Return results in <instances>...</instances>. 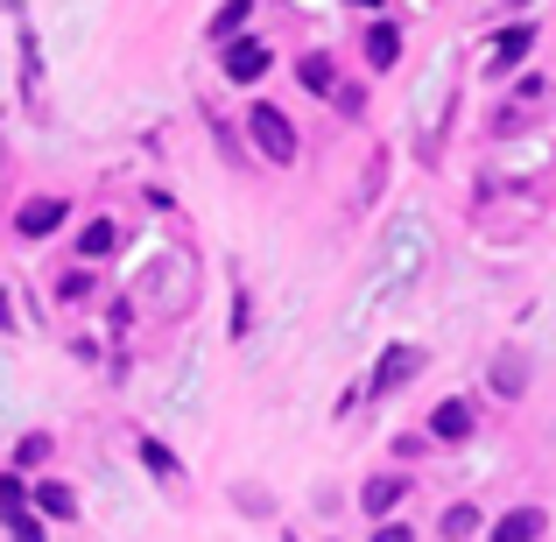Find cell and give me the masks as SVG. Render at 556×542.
Instances as JSON below:
<instances>
[{
	"label": "cell",
	"instance_id": "3957f363",
	"mask_svg": "<svg viewBox=\"0 0 556 542\" xmlns=\"http://www.w3.org/2000/svg\"><path fill=\"white\" fill-rule=\"evenodd\" d=\"M56 226H64V198H28L22 212H14V232H22V240H50Z\"/></svg>",
	"mask_w": 556,
	"mask_h": 542
},
{
	"label": "cell",
	"instance_id": "44dd1931",
	"mask_svg": "<svg viewBox=\"0 0 556 542\" xmlns=\"http://www.w3.org/2000/svg\"><path fill=\"white\" fill-rule=\"evenodd\" d=\"M282 542H289V535H282Z\"/></svg>",
	"mask_w": 556,
	"mask_h": 542
},
{
	"label": "cell",
	"instance_id": "52a82bcc",
	"mask_svg": "<svg viewBox=\"0 0 556 542\" xmlns=\"http://www.w3.org/2000/svg\"><path fill=\"white\" fill-rule=\"evenodd\" d=\"M394 56H402V28H394V22H374L367 28V64L374 71H394Z\"/></svg>",
	"mask_w": 556,
	"mask_h": 542
},
{
	"label": "cell",
	"instance_id": "ffe728a7",
	"mask_svg": "<svg viewBox=\"0 0 556 542\" xmlns=\"http://www.w3.org/2000/svg\"><path fill=\"white\" fill-rule=\"evenodd\" d=\"M374 542H416V535H408L402 521H380V529H374Z\"/></svg>",
	"mask_w": 556,
	"mask_h": 542
},
{
	"label": "cell",
	"instance_id": "8992f818",
	"mask_svg": "<svg viewBox=\"0 0 556 542\" xmlns=\"http://www.w3.org/2000/svg\"><path fill=\"white\" fill-rule=\"evenodd\" d=\"M549 521H543V507H515V515H501L493 521V542H535Z\"/></svg>",
	"mask_w": 556,
	"mask_h": 542
},
{
	"label": "cell",
	"instance_id": "9c48e42d",
	"mask_svg": "<svg viewBox=\"0 0 556 542\" xmlns=\"http://www.w3.org/2000/svg\"><path fill=\"white\" fill-rule=\"evenodd\" d=\"M402 493H408V479L380 472V479H367V493H359V507H367V515H388V507H402Z\"/></svg>",
	"mask_w": 556,
	"mask_h": 542
},
{
	"label": "cell",
	"instance_id": "ac0fdd59",
	"mask_svg": "<svg viewBox=\"0 0 556 542\" xmlns=\"http://www.w3.org/2000/svg\"><path fill=\"white\" fill-rule=\"evenodd\" d=\"M50 458V437H22V451H14V465H42Z\"/></svg>",
	"mask_w": 556,
	"mask_h": 542
},
{
	"label": "cell",
	"instance_id": "277c9868",
	"mask_svg": "<svg viewBox=\"0 0 556 542\" xmlns=\"http://www.w3.org/2000/svg\"><path fill=\"white\" fill-rule=\"evenodd\" d=\"M430 437H437V444H465V437H472V408H465L458 394H451V402H437L430 408Z\"/></svg>",
	"mask_w": 556,
	"mask_h": 542
},
{
	"label": "cell",
	"instance_id": "ba28073f",
	"mask_svg": "<svg viewBox=\"0 0 556 542\" xmlns=\"http://www.w3.org/2000/svg\"><path fill=\"white\" fill-rule=\"evenodd\" d=\"M296 78L311 85L317 99H339V71H331V56H325V50H311V56H303V64H296Z\"/></svg>",
	"mask_w": 556,
	"mask_h": 542
},
{
	"label": "cell",
	"instance_id": "8fae6325",
	"mask_svg": "<svg viewBox=\"0 0 556 542\" xmlns=\"http://www.w3.org/2000/svg\"><path fill=\"white\" fill-rule=\"evenodd\" d=\"M529 50H535V28H507V36L493 42V71H515Z\"/></svg>",
	"mask_w": 556,
	"mask_h": 542
},
{
	"label": "cell",
	"instance_id": "5bb4252c",
	"mask_svg": "<svg viewBox=\"0 0 556 542\" xmlns=\"http://www.w3.org/2000/svg\"><path fill=\"white\" fill-rule=\"evenodd\" d=\"M437 529H444L451 542H458V535H472V529H479V507H472V501H451V507H444V521H437Z\"/></svg>",
	"mask_w": 556,
	"mask_h": 542
},
{
	"label": "cell",
	"instance_id": "7a4b0ae2",
	"mask_svg": "<svg viewBox=\"0 0 556 542\" xmlns=\"http://www.w3.org/2000/svg\"><path fill=\"white\" fill-rule=\"evenodd\" d=\"M416 374H422V353H416V345H388L380 366H374V394H394L402 380H416Z\"/></svg>",
	"mask_w": 556,
	"mask_h": 542
},
{
	"label": "cell",
	"instance_id": "e0dca14e",
	"mask_svg": "<svg viewBox=\"0 0 556 542\" xmlns=\"http://www.w3.org/2000/svg\"><path fill=\"white\" fill-rule=\"evenodd\" d=\"M141 465H149V472H163V479H177V458H169V451L155 444V437H149V444H141Z\"/></svg>",
	"mask_w": 556,
	"mask_h": 542
},
{
	"label": "cell",
	"instance_id": "7c38bea8",
	"mask_svg": "<svg viewBox=\"0 0 556 542\" xmlns=\"http://www.w3.org/2000/svg\"><path fill=\"white\" fill-rule=\"evenodd\" d=\"M36 507H42L50 521H71V515H78V493L56 487V479H42V487H36Z\"/></svg>",
	"mask_w": 556,
	"mask_h": 542
},
{
	"label": "cell",
	"instance_id": "4fadbf2b",
	"mask_svg": "<svg viewBox=\"0 0 556 542\" xmlns=\"http://www.w3.org/2000/svg\"><path fill=\"white\" fill-rule=\"evenodd\" d=\"M493 388H501V394H507V402H515V394H521V388H529V366H521L515 353H501V360H493Z\"/></svg>",
	"mask_w": 556,
	"mask_h": 542
},
{
	"label": "cell",
	"instance_id": "9a60e30c",
	"mask_svg": "<svg viewBox=\"0 0 556 542\" xmlns=\"http://www.w3.org/2000/svg\"><path fill=\"white\" fill-rule=\"evenodd\" d=\"M247 8H254V0H226V8L212 14V36H218V42H226V36H240V28H247Z\"/></svg>",
	"mask_w": 556,
	"mask_h": 542
},
{
	"label": "cell",
	"instance_id": "d6986e66",
	"mask_svg": "<svg viewBox=\"0 0 556 542\" xmlns=\"http://www.w3.org/2000/svg\"><path fill=\"white\" fill-rule=\"evenodd\" d=\"M85 289H92V275H64V282H56V297H64V303H78Z\"/></svg>",
	"mask_w": 556,
	"mask_h": 542
},
{
	"label": "cell",
	"instance_id": "2e32d148",
	"mask_svg": "<svg viewBox=\"0 0 556 542\" xmlns=\"http://www.w3.org/2000/svg\"><path fill=\"white\" fill-rule=\"evenodd\" d=\"M8 535H14V542H42V521L28 515V501H22V507H8Z\"/></svg>",
	"mask_w": 556,
	"mask_h": 542
},
{
	"label": "cell",
	"instance_id": "6da1fadb",
	"mask_svg": "<svg viewBox=\"0 0 556 542\" xmlns=\"http://www.w3.org/2000/svg\"><path fill=\"white\" fill-rule=\"evenodd\" d=\"M247 135H254V149L268 155V163H296V127H289L282 106H254L247 113Z\"/></svg>",
	"mask_w": 556,
	"mask_h": 542
},
{
	"label": "cell",
	"instance_id": "5b68a950",
	"mask_svg": "<svg viewBox=\"0 0 556 542\" xmlns=\"http://www.w3.org/2000/svg\"><path fill=\"white\" fill-rule=\"evenodd\" d=\"M261 71H268V50H261V42H226V78L232 85H254Z\"/></svg>",
	"mask_w": 556,
	"mask_h": 542
},
{
	"label": "cell",
	"instance_id": "30bf717a",
	"mask_svg": "<svg viewBox=\"0 0 556 542\" xmlns=\"http://www.w3.org/2000/svg\"><path fill=\"white\" fill-rule=\"evenodd\" d=\"M113 247H121V226H113V218H92V226L78 232V254H85V261H106Z\"/></svg>",
	"mask_w": 556,
	"mask_h": 542
}]
</instances>
